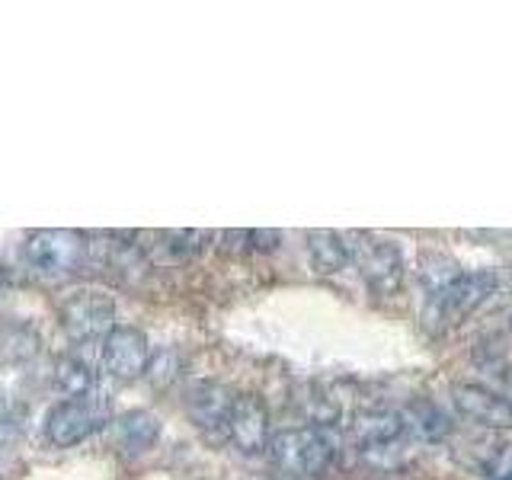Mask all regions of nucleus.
I'll return each instance as SVG.
<instances>
[{"label": "nucleus", "instance_id": "nucleus-16", "mask_svg": "<svg viewBox=\"0 0 512 480\" xmlns=\"http://www.w3.org/2000/svg\"><path fill=\"white\" fill-rule=\"evenodd\" d=\"M404 420H407L410 436L426 439V442L442 439L448 432V420L432 404H413L410 410H404Z\"/></svg>", "mask_w": 512, "mask_h": 480}, {"label": "nucleus", "instance_id": "nucleus-4", "mask_svg": "<svg viewBox=\"0 0 512 480\" xmlns=\"http://www.w3.org/2000/svg\"><path fill=\"white\" fill-rule=\"evenodd\" d=\"M26 263L42 272V276H71L87 263L90 244L77 231H61V228H42L26 234Z\"/></svg>", "mask_w": 512, "mask_h": 480}, {"label": "nucleus", "instance_id": "nucleus-3", "mask_svg": "<svg viewBox=\"0 0 512 480\" xmlns=\"http://www.w3.org/2000/svg\"><path fill=\"white\" fill-rule=\"evenodd\" d=\"M346 244H349V263L359 269V276L375 295L388 298L400 292L407 276V263L394 240H384L375 234H349Z\"/></svg>", "mask_w": 512, "mask_h": 480}, {"label": "nucleus", "instance_id": "nucleus-11", "mask_svg": "<svg viewBox=\"0 0 512 480\" xmlns=\"http://www.w3.org/2000/svg\"><path fill=\"white\" fill-rule=\"evenodd\" d=\"M452 404L464 420H471L477 426H487V429L512 426V400L484 388V384H474V381L452 384Z\"/></svg>", "mask_w": 512, "mask_h": 480}, {"label": "nucleus", "instance_id": "nucleus-6", "mask_svg": "<svg viewBox=\"0 0 512 480\" xmlns=\"http://www.w3.org/2000/svg\"><path fill=\"white\" fill-rule=\"evenodd\" d=\"M61 327L74 343H103L116 330V301L100 288H80L61 304Z\"/></svg>", "mask_w": 512, "mask_h": 480}, {"label": "nucleus", "instance_id": "nucleus-7", "mask_svg": "<svg viewBox=\"0 0 512 480\" xmlns=\"http://www.w3.org/2000/svg\"><path fill=\"white\" fill-rule=\"evenodd\" d=\"M183 407L199 432H205L208 439L228 442V420L234 407V391L228 384L212 381V378L192 381L183 391Z\"/></svg>", "mask_w": 512, "mask_h": 480}, {"label": "nucleus", "instance_id": "nucleus-5", "mask_svg": "<svg viewBox=\"0 0 512 480\" xmlns=\"http://www.w3.org/2000/svg\"><path fill=\"white\" fill-rule=\"evenodd\" d=\"M106 423L109 410L103 397H64L45 413V439L58 448H71L87 442Z\"/></svg>", "mask_w": 512, "mask_h": 480}, {"label": "nucleus", "instance_id": "nucleus-8", "mask_svg": "<svg viewBox=\"0 0 512 480\" xmlns=\"http://www.w3.org/2000/svg\"><path fill=\"white\" fill-rule=\"evenodd\" d=\"M352 436H356L359 452L368 458H388L397 455L404 448L410 436L404 413L397 410H365L356 416V426H352Z\"/></svg>", "mask_w": 512, "mask_h": 480}, {"label": "nucleus", "instance_id": "nucleus-14", "mask_svg": "<svg viewBox=\"0 0 512 480\" xmlns=\"http://www.w3.org/2000/svg\"><path fill=\"white\" fill-rule=\"evenodd\" d=\"M55 388L64 397H93L96 394V375L87 362L74 356H64L55 362Z\"/></svg>", "mask_w": 512, "mask_h": 480}, {"label": "nucleus", "instance_id": "nucleus-15", "mask_svg": "<svg viewBox=\"0 0 512 480\" xmlns=\"http://www.w3.org/2000/svg\"><path fill=\"white\" fill-rule=\"evenodd\" d=\"M202 244H205V231H160L151 253L157 263H183L189 256H196Z\"/></svg>", "mask_w": 512, "mask_h": 480}, {"label": "nucleus", "instance_id": "nucleus-9", "mask_svg": "<svg viewBox=\"0 0 512 480\" xmlns=\"http://www.w3.org/2000/svg\"><path fill=\"white\" fill-rule=\"evenodd\" d=\"M151 343L138 327H119L103 340V368L119 381H135L148 375Z\"/></svg>", "mask_w": 512, "mask_h": 480}, {"label": "nucleus", "instance_id": "nucleus-12", "mask_svg": "<svg viewBox=\"0 0 512 480\" xmlns=\"http://www.w3.org/2000/svg\"><path fill=\"white\" fill-rule=\"evenodd\" d=\"M112 436H116V445H122L125 452H148L160 436V423L154 413L128 410L112 423Z\"/></svg>", "mask_w": 512, "mask_h": 480}, {"label": "nucleus", "instance_id": "nucleus-2", "mask_svg": "<svg viewBox=\"0 0 512 480\" xmlns=\"http://www.w3.org/2000/svg\"><path fill=\"white\" fill-rule=\"evenodd\" d=\"M496 292V272L490 269H461L458 276L442 285L436 295L423 298V317L432 327H452L458 320L471 317L480 304H487V298Z\"/></svg>", "mask_w": 512, "mask_h": 480}, {"label": "nucleus", "instance_id": "nucleus-17", "mask_svg": "<svg viewBox=\"0 0 512 480\" xmlns=\"http://www.w3.org/2000/svg\"><path fill=\"white\" fill-rule=\"evenodd\" d=\"M496 480H512V471H506L503 477H496Z\"/></svg>", "mask_w": 512, "mask_h": 480}, {"label": "nucleus", "instance_id": "nucleus-1", "mask_svg": "<svg viewBox=\"0 0 512 480\" xmlns=\"http://www.w3.org/2000/svg\"><path fill=\"white\" fill-rule=\"evenodd\" d=\"M266 452L285 474L320 477L336 458V439L327 426H288L272 432Z\"/></svg>", "mask_w": 512, "mask_h": 480}, {"label": "nucleus", "instance_id": "nucleus-10", "mask_svg": "<svg viewBox=\"0 0 512 480\" xmlns=\"http://www.w3.org/2000/svg\"><path fill=\"white\" fill-rule=\"evenodd\" d=\"M272 439L269 432V407L256 394H234L231 420H228V442L240 455H260Z\"/></svg>", "mask_w": 512, "mask_h": 480}, {"label": "nucleus", "instance_id": "nucleus-18", "mask_svg": "<svg viewBox=\"0 0 512 480\" xmlns=\"http://www.w3.org/2000/svg\"><path fill=\"white\" fill-rule=\"evenodd\" d=\"M509 330H512V314H509Z\"/></svg>", "mask_w": 512, "mask_h": 480}, {"label": "nucleus", "instance_id": "nucleus-13", "mask_svg": "<svg viewBox=\"0 0 512 480\" xmlns=\"http://www.w3.org/2000/svg\"><path fill=\"white\" fill-rule=\"evenodd\" d=\"M308 260L314 266V272L320 276H333L349 266V244L343 234L336 231H311L308 237Z\"/></svg>", "mask_w": 512, "mask_h": 480}]
</instances>
